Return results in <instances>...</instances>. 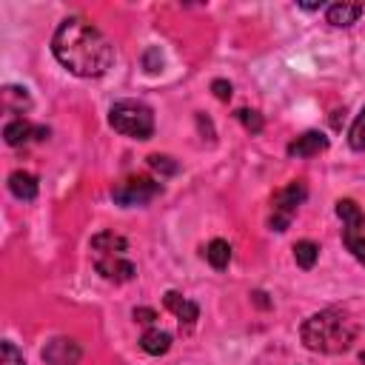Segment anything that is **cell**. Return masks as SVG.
Listing matches in <instances>:
<instances>
[{"mask_svg":"<svg viewBox=\"0 0 365 365\" xmlns=\"http://www.w3.org/2000/svg\"><path fill=\"white\" fill-rule=\"evenodd\" d=\"M237 120H240L251 134H259V131H262V117H259L257 111H251V108H240V111H237Z\"/></svg>","mask_w":365,"mask_h":365,"instance_id":"7402d4cb","label":"cell"},{"mask_svg":"<svg viewBox=\"0 0 365 365\" xmlns=\"http://www.w3.org/2000/svg\"><path fill=\"white\" fill-rule=\"evenodd\" d=\"M205 259H208L211 268H217V271L228 268V262H231V245H228L225 240H211V242L205 245Z\"/></svg>","mask_w":365,"mask_h":365,"instance_id":"2e32d148","label":"cell"},{"mask_svg":"<svg viewBox=\"0 0 365 365\" xmlns=\"http://www.w3.org/2000/svg\"><path fill=\"white\" fill-rule=\"evenodd\" d=\"M108 123L114 131L131 140H148L154 134V114L140 100H117L108 108Z\"/></svg>","mask_w":365,"mask_h":365,"instance_id":"3957f363","label":"cell"},{"mask_svg":"<svg viewBox=\"0 0 365 365\" xmlns=\"http://www.w3.org/2000/svg\"><path fill=\"white\" fill-rule=\"evenodd\" d=\"M128 242L125 237L114 234V231H100L91 237V254L94 257H125Z\"/></svg>","mask_w":365,"mask_h":365,"instance_id":"30bf717a","label":"cell"},{"mask_svg":"<svg viewBox=\"0 0 365 365\" xmlns=\"http://www.w3.org/2000/svg\"><path fill=\"white\" fill-rule=\"evenodd\" d=\"M148 165H151L160 177H171V174L180 171V165H177L171 157H165V154H151V157H148Z\"/></svg>","mask_w":365,"mask_h":365,"instance_id":"44dd1931","label":"cell"},{"mask_svg":"<svg viewBox=\"0 0 365 365\" xmlns=\"http://www.w3.org/2000/svg\"><path fill=\"white\" fill-rule=\"evenodd\" d=\"M336 217L342 220V228H348V231H362V225H365V214L359 211V205L354 200H339Z\"/></svg>","mask_w":365,"mask_h":365,"instance_id":"9a60e30c","label":"cell"},{"mask_svg":"<svg viewBox=\"0 0 365 365\" xmlns=\"http://www.w3.org/2000/svg\"><path fill=\"white\" fill-rule=\"evenodd\" d=\"M94 268L108 282H128L137 274V268L128 257H94Z\"/></svg>","mask_w":365,"mask_h":365,"instance_id":"52a82bcc","label":"cell"},{"mask_svg":"<svg viewBox=\"0 0 365 365\" xmlns=\"http://www.w3.org/2000/svg\"><path fill=\"white\" fill-rule=\"evenodd\" d=\"M3 137H6L9 145H26V143H31V140H43V137H48V128H43V125H31L26 117H14V120L6 123Z\"/></svg>","mask_w":365,"mask_h":365,"instance_id":"ba28073f","label":"cell"},{"mask_svg":"<svg viewBox=\"0 0 365 365\" xmlns=\"http://www.w3.org/2000/svg\"><path fill=\"white\" fill-rule=\"evenodd\" d=\"M342 242H345V248H348L359 262H365V234H362V231H348V228H342Z\"/></svg>","mask_w":365,"mask_h":365,"instance_id":"d6986e66","label":"cell"},{"mask_svg":"<svg viewBox=\"0 0 365 365\" xmlns=\"http://www.w3.org/2000/svg\"><path fill=\"white\" fill-rule=\"evenodd\" d=\"M308 197V188H305V182L302 180H294V182H288L285 188H279L277 194H274V200H271V205H274V214H271V228L274 231H285L288 228V222H291V217L297 214V208L302 205V200Z\"/></svg>","mask_w":365,"mask_h":365,"instance_id":"277c9868","label":"cell"},{"mask_svg":"<svg viewBox=\"0 0 365 365\" xmlns=\"http://www.w3.org/2000/svg\"><path fill=\"white\" fill-rule=\"evenodd\" d=\"M3 106H6V111H11V114H23V111L31 106V100H29L26 88H20V86H6V88H3Z\"/></svg>","mask_w":365,"mask_h":365,"instance_id":"e0dca14e","label":"cell"},{"mask_svg":"<svg viewBox=\"0 0 365 365\" xmlns=\"http://www.w3.org/2000/svg\"><path fill=\"white\" fill-rule=\"evenodd\" d=\"M348 143L354 151H365V108L356 114L354 125L348 128Z\"/></svg>","mask_w":365,"mask_h":365,"instance_id":"ffe728a7","label":"cell"},{"mask_svg":"<svg viewBox=\"0 0 365 365\" xmlns=\"http://www.w3.org/2000/svg\"><path fill=\"white\" fill-rule=\"evenodd\" d=\"M80 356H83V351L71 336H54L43 348V359L48 365H77Z\"/></svg>","mask_w":365,"mask_h":365,"instance_id":"8992f818","label":"cell"},{"mask_svg":"<svg viewBox=\"0 0 365 365\" xmlns=\"http://www.w3.org/2000/svg\"><path fill=\"white\" fill-rule=\"evenodd\" d=\"M51 51L63 68L77 77H100L114 63L111 40L83 17H68L51 37Z\"/></svg>","mask_w":365,"mask_h":365,"instance_id":"6da1fadb","label":"cell"},{"mask_svg":"<svg viewBox=\"0 0 365 365\" xmlns=\"http://www.w3.org/2000/svg\"><path fill=\"white\" fill-rule=\"evenodd\" d=\"M211 88H214L217 100H231V83H225V80H214Z\"/></svg>","mask_w":365,"mask_h":365,"instance_id":"d4e9b609","label":"cell"},{"mask_svg":"<svg viewBox=\"0 0 365 365\" xmlns=\"http://www.w3.org/2000/svg\"><path fill=\"white\" fill-rule=\"evenodd\" d=\"M356 334H359L356 322L336 308L311 314L299 328L302 345L314 354H345L356 342Z\"/></svg>","mask_w":365,"mask_h":365,"instance_id":"7a4b0ae2","label":"cell"},{"mask_svg":"<svg viewBox=\"0 0 365 365\" xmlns=\"http://www.w3.org/2000/svg\"><path fill=\"white\" fill-rule=\"evenodd\" d=\"M160 191H163L160 182H154V180H148V177H131V180L117 182V185L111 188V197H114V202L131 208V205H145V202H151Z\"/></svg>","mask_w":365,"mask_h":365,"instance_id":"5b68a950","label":"cell"},{"mask_svg":"<svg viewBox=\"0 0 365 365\" xmlns=\"http://www.w3.org/2000/svg\"><path fill=\"white\" fill-rule=\"evenodd\" d=\"M328 148V137L322 131H305L302 137H297L291 145H288V154L291 157H317L319 151Z\"/></svg>","mask_w":365,"mask_h":365,"instance_id":"7c38bea8","label":"cell"},{"mask_svg":"<svg viewBox=\"0 0 365 365\" xmlns=\"http://www.w3.org/2000/svg\"><path fill=\"white\" fill-rule=\"evenodd\" d=\"M0 365H26L23 362V354L17 351L14 342H3L0 345Z\"/></svg>","mask_w":365,"mask_h":365,"instance_id":"603a6c76","label":"cell"},{"mask_svg":"<svg viewBox=\"0 0 365 365\" xmlns=\"http://www.w3.org/2000/svg\"><path fill=\"white\" fill-rule=\"evenodd\" d=\"M140 348H143L145 354H151V356H160V354H165V351L171 348V334H168V331H160V328L151 325V328L143 334Z\"/></svg>","mask_w":365,"mask_h":365,"instance_id":"5bb4252c","label":"cell"},{"mask_svg":"<svg viewBox=\"0 0 365 365\" xmlns=\"http://www.w3.org/2000/svg\"><path fill=\"white\" fill-rule=\"evenodd\" d=\"M9 191H11L17 200L29 202V200L37 197V177L29 174V171H14V174L9 177Z\"/></svg>","mask_w":365,"mask_h":365,"instance_id":"4fadbf2b","label":"cell"},{"mask_svg":"<svg viewBox=\"0 0 365 365\" xmlns=\"http://www.w3.org/2000/svg\"><path fill=\"white\" fill-rule=\"evenodd\" d=\"M359 359H362V362H365V348H362V351H359Z\"/></svg>","mask_w":365,"mask_h":365,"instance_id":"484cf974","label":"cell"},{"mask_svg":"<svg viewBox=\"0 0 365 365\" xmlns=\"http://www.w3.org/2000/svg\"><path fill=\"white\" fill-rule=\"evenodd\" d=\"M362 11H365L362 3H348V0H342V3H331V6L325 9V20H328L331 26H336V29H348V26H354V23L362 17Z\"/></svg>","mask_w":365,"mask_h":365,"instance_id":"9c48e42d","label":"cell"},{"mask_svg":"<svg viewBox=\"0 0 365 365\" xmlns=\"http://www.w3.org/2000/svg\"><path fill=\"white\" fill-rule=\"evenodd\" d=\"M294 259H297L299 268L311 271V268L317 265V259H319V245L311 242V240H299V242L294 245Z\"/></svg>","mask_w":365,"mask_h":365,"instance_id":"ac0fdd59","label":"cell"},{"mask_svg":"<svg viewBox=\"0 0 365 365\" xmlns=\"http://www.w3.org/2000/svg\"><path fill=\"white\" fill-rule=\"evenodd\" d=\"M134 319L143 322V325H154L157 311H154V308H134Z\"/></svg>","mask_w":365,"mask_h":365,"instance_id":"cb8c5ba5","label":"cell"},{"mask_svg":"<svg viewBox=\"0 0 365 365\" xmlns=\"http://www.w3.org/2000/svg\"><path fill=\"white\" fill-rule=\"evenodd\" d=\"M163 302H165V308L180 319L182 328H191V325L197 322V317H200V308H197L191 299H185L182 294H177V291H168Z\"/></svg>","mask_w":365,"mask_h":365,"instance_id":"8fae6325","label":"cell"}]
</instances>
